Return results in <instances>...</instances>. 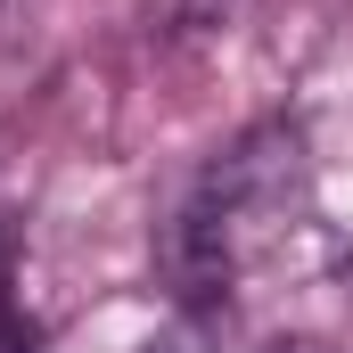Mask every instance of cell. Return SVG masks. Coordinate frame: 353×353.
<instances>
[{
	"instance_id": "cell-1",
	"label": "cell",
	"mask_w": 353,
	"mask_h": 353,
	"mask_svg": "<svg viewBox=\"0 0 353 353\" xmlns=\"http://www.w3.org/2000/svg\"><path fill=\"white\" fill-rule=\"evenodd\" d=\"M304 189V123H255L247 140H230L214 157V173L197 181V214H214L239 247L263 230L271 214H288V197Z\"/></svg>"
},
{
	"instance_id": "cell-2",
	"label": "cell",
	"mask_w": 353,
	"mask_h": 353,
	"mask_svg": "<svg viewBox=\"0 0 353 353\" xmlns=\"http://www.w3.org/2000/svg\"><path fill=\"white\" fill-rule=\"evenodd\" d=\"M247 8L255 0H181V33H230L247 25Z\"/></svg>"
},
{
	"instance_id": "cell-3",
	"label": "cell",
	"mask_w": 353,
	"mask_h": 353,
	"mask_svg": "<svg viewBox=\"0 0 353 353\" xmlns=\"http://www.w3.org/2000/svg\"><path fill=\"white\" fill-rule=\"evenodd\" d=\"M0 353H17V329H8V230H0Z\"/></svg>"
}]
</instances>
